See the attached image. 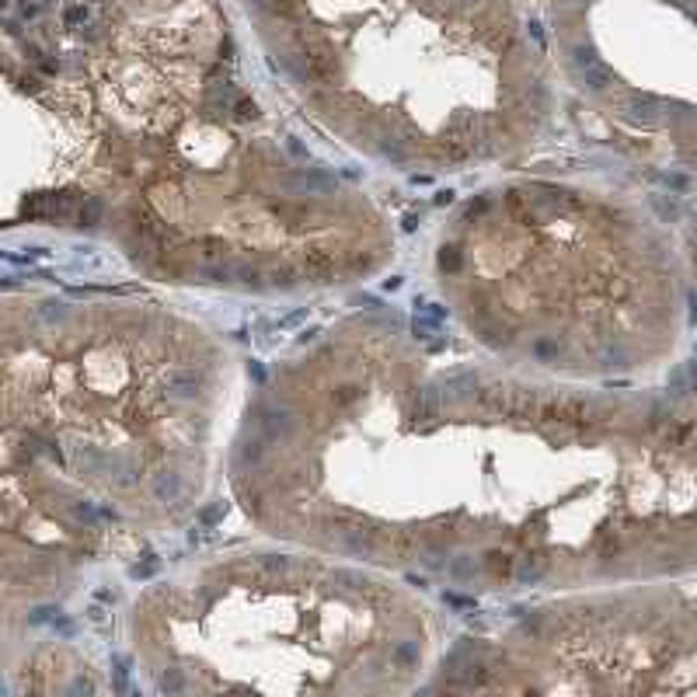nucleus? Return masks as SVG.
<instances>
[{
  "label": "nucleus",
  "mask_w": 697,
  "mask_h": 697,
  "mask_svg": "<svg viewBox=\"0 0 697 697\" xmlns=\"http://www.w3.org/2000/svg\"><path fill=\"white\" fill-rule=\"evenodd\" d=\"M199 248H203L199 255L210 262V258H216V255L223 251V241H220V238H203V241H199Z\"/></svg>",
  "instance_id": "30"
},
{
  "label": "nucleus",
  "mask_w": 697,
  "mask_h": 697,
  "mask_svg": "<svg viewBox=\"0 0 697 697\" xmlns=\"http://www.w3.org/2000/svg\"><path fill=\"white\" fill-rule=\"evenodd\" d=\"M251 377H255V383H265V370H262V363H255V359H251Z\"/></svg>",
  "instance_id": "40"
},
{
  "label": "nucleus",
  "mask_w": 697,
  "mask_h": 697,
  "mask_svg": "<svg viewBox=\"0 0 697 697\" xmlns=\"http://www.w3.org/2000/svg\"><path fill=\"white\" fill-rule=\"evenodd\" d=\"M164 387H168V394H171V398L188 401V398H196V394L203 391V377H199L196 370L175 366V370H168V373H164Z\"/></svg>",
  "instance_id": "3"
},
{
  "label": "nucleus",
  "mask_w": 697,
  "mask_h": 697,
  "mask_svg": "<svg viewBox=\"0 0 697 697\" xmlns=\"http://www.w3.org/2000/svg\"><path fill=\"white\" fill-rule=\"evenodd\" d=\"M443 600H446L450 607H460V610H471V607H474L471 596H457V593H443Z\"/></svg>",
  "instance_id": "34"
},
{
  "label": "nucleus",
  "mask_w": 697,
  "mask_h": 697,
  "mask_svg": "<svg viewBox=\"0 0 697 697\" xmlns=\"http://www.w3.org/2000/svg\"><path fill=\"white\" fill-rule=\"evenodd\" d=\"M241 460L244 464H258L262 457H265V440L262 436H248V440H241Z\"/></svg>",
  "instance_id": "16"
},
{
  "label": "nucleus",
  "mask_w": 697,
  "mask_h": 697,
  "mask_svg": "<svg viewBox=\"0 0 697 697\" xmlns=\"http://www.w3.org/2000/svg\"><path fill=\"white\" fill-rule=\"evenodd\" d=\"M359 398H363V387H359V383H338L335 391H331L335 408H353Z\"/></svg>",
  "instance_id": "11"
},
{
  "label": "nucleus",
  "mask_w": 697,
  "mask_h": 697,
  "mask_svg": "<svg viewBox=\"0 0 697 697\" xmlns=\"http://www.w3.org/2000/svg\"><path fill=\"white\" fill-rule=\"evenodd\" d=\"M279 185L293 196H331L335 192V178L321 168H296L290 175L279 178Z\"/></svg>",
  "instance_id": "2"
},
{
  "label": "nucleus",
  "mask_w": 697,
  "mask_h": 697,
  "mask_svg": "<svg viewBox=\"0 0 697 697\" xmlns=\"http://www.w3.org/2000/svg\"><path fill=\"white\" fill-rule=\"evenodd\" d=\"M307 318V311H293V314H286L283 321H279V328H293V325H300Z\"/></svg>",
  "instance_id": "38"
},
{
  "label": "nucleus",
  "mask_w": 697,
  "mask_h": 697,
  "mask_svg": "<svg viewBox=\"0 0 697 697\" xmlns=\"http://www.w3.org/2000/svg\"><path fill=\"white\" fill-rule=\"evenodd\" d=\"M115 676H119V690H126V680H129V659L115 655Z\"/></svg>",
  "instance_id": "31"
},
{
  "label": "nucleus",
  "mask_w": 697,
  "mask_h": 697,
  "mask_svg": "<svg viewBox=\"0 0 697 697\" xmlns=\"http://www.w3.org/2000/svg\"><path fill=\"white\" fill-rule=\"evenodd\" d=\"M81 227H98L101 223V216H105V206H101V199L98 196H88L84 199V206H81Z\"/></svg>",
  "instance_id": "14"
},
{
  "label": "nucleus",
  "mask_w": 697,
  "mask_h": 697,
  "mask_svg": "<svg viewBox=\"0 0 697 697\" xmlns=\"http://www.w3.org/2000/svg\"><path fill=\"white\" fill-rule=\"evenodd\" d=\"M548 572V558H540V555H527L523 561H520V568H516V579L523 586H530V583H537L540 575Z\"/></svg>",
  "instance_id": "9"
},
{
  "label": "nucleus",
  "mask_w": 697,
  "mask_h": 697,
  "mask_svg": "<svg viewBox=\"0 0 697 697\" xmlns=\"http://www.w3.org/2000/svg\"><path fill=\"white\" fill-rule=\"evenodd\" d=\"M293 279H296L293 265H276L273 273H268V283H273V286H293Z\"/></svg>",
  "instance_id": "22"
},
{
  "label": "nucleus",
  "mask_w": 697,
  "mask_h": 697,
  "mask_svg": "<svg viewBox=\"0 0 697 697\" xmlns=\"http://www.w3.org/2000/svg\"><path fill=\"white\" fill-rule=\"evenodd\" d=\"M199 276H203L206 283H227V279H234V265L213 262V265H203V268H199Z\"/></svg>",
  "instance_id": "15"
},
{
  "label": "nucleus",
  "mask_w": 697,
  "mask_h": 697,
  "mask_svg": "<svg viewBox=\"0 0 697 697\" xmlns=\"http://www.w3.org/2000/svg\"><path fill=\"white\" fill-rule=\"evenodd\" d=\"M161 690H164V694H181V690H185L181 670H168V673L161 676Z\"/></svg>",
  "instance_id": "23"
},
{
  "label": "nucleus",
  "mask_w": 697,
  "mask_h": 697,
  "mask_svg": "<svg viewBox=\"0 0 697 697\" xmlns=\"http://www.w3.org/2000/svg\"><path fill=\"white\" fill-rule=\"evenodd\" d=\"M478 408L488 411V415H506L509 411V391H506V387H498V383L481 387V391H478Z\"/></svg>",
  "instance_id": "5"
},
{
  "label": "nucleus",
  "mask_w": 697,
  "mask_h": 697,
  "mask_svg": "<svg viewBox=\"0 0 697 697\" xmlns=\"http://www.w3.org/2000/svg\"><path fill=\"white\" fill-rule=\"evenodd\" d=\"M157 568H161V561H157V558H153V555H150V558H147L143 565H133L129 572H133V579H150V575H153V572H157Z\"/></svg>",
  "instance_id": "28"
},
{
  "label": "nucleus",
  "mask_w": 697,
  "mask_h": 697,
  "mask_svg": "<svg viewBox=\"0 0 697 697\" xmlns=\"http://www.w3.org/2000/svg\"><path fill=\"white\" fill-rule=\"evenodd\" d=\"M273 213H276V216H283V220H296V223H303V220L311 216L314 210L307 206V203H273Z\"/></svg>",
  "instance_id": "12"
},
{
  "label": "nucleus",
  "mask_w": 697,
  "mask_h": 697,
  "mask_svg": "<svg viewBox=\"0 0 697 697\" xmlns=\"http://www.w3.org/2000/svg\"><path fill=\"white\" fill-rule=\"evenodd\" d=\"M234 279L244 286H255V283H262V268L251 262H234Z\"/></svg>",
  "instance_id": "17"
},
{
  "label": "nucleus",
  "mask_w": 697,
  "mask_h": 697,
  "mask_svg": "<svg viewBox=\"0 0 697 697\" xmlns=\"http://www.w3.org/2000/svg\"><path fill=\"white\" fill-rule=\"evenodd\" d=\"M223 520V502H213V506H206L203 513H199V523L203 527H216Z\"/></svg>",
  "instance_id": "26"
},
{
  "label": "nucleus",
  "mask_w": 697,
  "mask_h": 697,
  "mask_svg": "<svg viewBox=\"0 0 697 697\" xmlns=\"http://www.w3.org/2000/svg\"><path fill=\"white\" fill-rule=\"evenodd\" d=\"M318 335H321V331H318V328H311V331H303V335H300V342H314Z\"/></svg>",
  "instance_id": "44"
},
{
  "label": "nucleus",
  "mask_w": 697,
  "mask_h": 697,
  "mask_svg": "<svg viewBox=\"0 0 697 697\" xmlns=\"http://www.w3.org/2000/svg\"><path fill=\"white\" fill-rule=\"evenodd\" d=\"M652 206H655V210H659L663 216H676V206H673V203H663L659 196H652Z\"/></svg>",
  "instance_id": "37"
},
{
  "label": "nucleus",
  "mask_w": 697,
  "mask_h": 697,
  "mask_svg": "<svg viewBox=\"0 0 697 697\" xmlns=\"http://www.w3.org/2000/svg\"><path fill=\"white\" fill-rule=\"evenodd\" d=\"M663 181L673 188V192H687L690 188V181H687V175H663Z\"/></svg>",
  "instance_id": "33"
},
{
  "label": "nucleus",
  "mask_w": 697,
  "mask_h": 697,
  "mask_svg": "<svg viewBox=\"0 0 697 697\" xmlns=\"http://www.w3.org/2000/svg\"><path fill=\"white\" fill-rule=\"evenodd\" d=\"M440 387H443V398H474L478 377H474V373H453V377H446Z\"/></svg>",
  "instance_id": "6"
},
{
  "label": "nucleus",
  "mask_w": 697,
  "mask_h": 697,
  "mask_svg": "<svg viewBox=\"0 0 697 697\" xmlns=\"http://www.w3.org/2000/svg\"><path fill=\"white\" fill-rule=\"evenodd\" d=\"M670 394H673V398H683V394H687V373H683V370H676V373H673V387H670Z\"/></svg>",
  "instance_id": "32"
},
{
  "label": "nucleus",
  "mask_w": 697,
  "mask_h": 697,
  "mask_svg": "<svg viewBox=\"0 0 697 697\" xmlns=\"http://www.w3.org/2000/svg\"><path fill=\"white\" fill-rule=\"evenodd\" d=\"M443 387L440 383H425L422 391H415V401H411V418H422V422H436L440 411H443Z\"/></svg>",
  "instance_id": "4"
},
{
  "label": "nucleus",
  "mask_w": 697,
  "mask_h": 697,
  "mask_svg": "<svg viewBox=\"0 0 697 697\" xmlns=\"http://www.w3.org/2000/svg\"><path fill=\"white\" fill-rule=\"evenodd\" d=\"M485 210H488V199H474L468 210H464V220H474V216H481Z\"/></svg>",
  "instance_id": "35"
},
{
  "label": "nucleus",
  "mask_w": 697,
  "mask_h": 697,
  "mask_svg": "<svg viewBox=\"0 0 697 697\" xmlns=\"http://www.w3.org/2000/svg\"><path fill=\"white\" fill-rule=\"evenodd\" d=\"M42 307H46V311H42V318H46V321H56V318H63V311H60L63 303H42Z\"/></svg>",
  "instance_id": "39"
},
{
  "label": "nucleus",
  "mask_w": 697,
  "mask_h": 697,
  "mask_svg": "<svg viewBox=\"0 0 697 697\" xmlns=\"http://www.w3.org/2000/svg\"><path fill=\"white\" fill-rule=\"evenodd\" d=\"M418 318H429V321H446V307H440V303H418Z\"/></svg>",
  "instance_id": "27"
},
{
  "label": "nucleus",
  "mask_w": 697,
  "mask_h": 697,
  "mask_svg": "<svg viewBox=\"0 0 697 697\" xmlns=\"http://www.w3.org/2000/svg\"><path fill=\"white\" fill-rule=\"evenodd\" d=\"M255 425H258L265 443H286L293 436V429H296L290 408H283V405H258L255 408Z\"/></svg>",
  "instance_id": "1"
},
{
  "label": "nucleus",
  "mask_w": 697,
  "mask_h": 697,
  "mask_svg": "<svg viewBox=\"0 0 697 697\" xmlns=\"http://www.w3.org/2000/svg\"><path fill=\"white\" fill-rule=\"evenodd\" d=\"M391 659H394V666H401V670H415V666H418V645H415V642H398L394 652H391Z\"/></svg>",
  "instance_id": "10"
},
{
  "label": "nucleus",
  "mask_w": 697,
  "mask_h": 697,
  "mask_svg": "<svg viewBox=\"0 0 697 697\" xmlns=\"http://www.w3.org/2000/svg\"><path fill=\"white\" fill-rule=\"evenodd\" d=\"M530 353H533L540 363H558V356H561V345H558L555 338H537V342L530 345Z\"/></svg>",
  "instance_id": "13"
},
{
  "label": "nucleus",
  "mask_w": 697,
  "mask_h": 697,
  "mask_svg": "<svg viewBox=\"0 0 697 697\" xmlns=\"http://www.w3.org/2000/svg\"><path fill=\"white\" fill-rule=\"evenodd\" d=\"M77 520H84V523H94V520H98L94 506H88V502H81V506H77Z\"/></svg>",
  "instance_id": "36"
},
{
  "label": "nucleus",
  "mask_w": 697,
  "mask_h": 697,
  "mask_svg": "<svg viewBox=\"0 0 697 697\" xmlns=\"http://www.w3.org/2000/svg\"><path fill=\"white\" fill-rule=\"evenodd\" d=\"M415 223H418V216H415V213H408V216H405V230H415Z\"/></svg>",
  "instance_id": "45"
},
{
  "label": "nucleus",
  "mask_w": 697,
  "mask_h": 697,
  "mask_svg": "<svg viewBox=\"0 0 697 697\" xmlns=\"http://www.w3.org/2000/svg\"><path fill=\"white\" fill-rule=\"evenodd\" d=\"M453 203V192H436V206H450Z\"/></svg>",
  "instance_id": "43"
},
{
  "label": "nucleus",
  "mask_w": 697,
  "mask_h": 697,
  "mask_svg": "<svg viewBox=\"0 0 697 697\" xmlns=\"http://www.w3.org/2000/svg\"><path fill=\"white\" fill-rule=\"evenodd\" d=\"M258 568H262L265 575H283V572L290 568V558H283V555H262V558H258Z\"/></svg>",
  "instance_id": "19"
},
{
  "label": "nucleus",
  "mask_w": 697,
  "mask_h": 697,
  "mask_svg": "<svg viewBox=\"0 0 697 697\" xmlns=\"http://www.w3.org/2000/svg\"><path fill=\"white\" fill-rule=\"evenodd\" d=\"M303 268L311 276H331L335 273V255L331 251H325V248H311L303 255Z\"/></svg>",
  "instance_id": "8"
},
{
  "label": "nucleus",
  "mask_w": 697,
  "mask_h": 697,
  "mask_svg": "<svg viewBox=\"0 0 697 697\" xmlns=\"http://www.w3.org/2000/svg\"><path fill=\"white\" fill-rule=\"evenodd\" d=\"M286 147H290V153H296V157H307V150H303V147H300V143H296L293 136L286 140Z\"/></svg>",
  "instance_id": "42"
},
{
  "label": "nucleus",
  "mask_w": 697,
  "mask_h": 697,
  "mask_svg": "<svg viewBox=\"0 0 697 697\" xmlns=\"http://www.w3.org/2000/svg\"><path fill=\"white\" fill-rule=\"evenodd\" d=\"M440 331V321H429V318H415V335L418 338H433Z\"/></svg>",
  "instance_id": "29"
},
{
  "label": "nucleus",
  "mask_w": 697,
  "mask_h": 697,
  "mask_svg": "<svg viewBox=\"0 0 697 697\" xmlns=\"http://www.w3.org/2000/svg\"><path fill=\"white\" fill-rule=\"evenodd\" d=\"M446 575L450 579H474V558H453L450 565H446Z\"/></svg>",
  "instance_id": "18"
},
{
  "label": "nucleus",
  "mask_w": 697,
  "mask_h": 697,
  "mask_svg": "<svg viewBox=\"0 0 697 697\" xmlns=\"http://www.w3.org/2000/svg\"><path fill=\"white\" fill-rule=\"evenodd\" d=\"M153 495H157L161 502H178L181 498V474L157 471V474H153Z\"/></svg>",
  "instance_id": "7"
},
{
  "label": "nucleus",
  "mask_w": 697,
  "mask_h": 697,
  "mask_svg": "<svg viewBox=\"0 0 697 697\" xmlns=\"http://www.w3.org/2000/svg\"><path fill=\"white\" fill-rule=\"evenodd\" d=\"M460 265H464V255L457 248H440V268L443 273H460Z\"/></svg>",
  "instance_id": "20"
},
{
  "label": "nucleus",
  "mask_w": 697,
  "mask_h": 697,
  "mask_svg": "<svg viewBox=\"0 0 697 697\" xmlns=\"http://www.w3.org/2000/svg\"><path fill=\"white\" fill-rule=\"evenodd\" d=\"M383 290H387V293H394V290H401V276H391V279H383Z\"/></svg>",
  "instance_id": "41"
},
{
  "label": "nucleus",
  "mask_w": 697,
  "mask_h": 697,
  "mask_svg": "<svg viewBox=\"0 0 697 697\" xmlns=\"http://www.w3.org/2000/svg\"><path fill=\"white\" fill-rule=\"evenodd\" d=\"M331 583L342 586V590H359L363 579H359L356 572H348V568H335V572H331Z\"/></svg>",
  "instance_id": "21"
},
{
  "label": "nucleus",
  "mask_w": 697,
  "mask_h": 697,
  "mask_svg": "<svg viewBox=\"0 0 697 697\" xmlns=\"http://www.w3.org/2000/svg\"><path fill=\"white\" fill-rule=\"evenodd\" d=\"M488 568H492L495 575H502V579H506V575H509V568H513V565H509V555H502V551H488Z\"/></svg>",
  "instance_id": "25"
},
{
  "label": "nucleus",
  "mask_w": 697,
  "mask_h": 697,
  "mask_svg": "<svg viewBox=\"0 0 697 697\" xmlns=\"http://www.w3.org/2000/svg\"><path fill=\"white\" fill-rule=\"evenodd\" d=\"M230 112H234V119H238V123H248V119H255V112H258V108H255L251 98H238Z\"/></svg>",
  "instance_id": "24"
}]
</instances>
